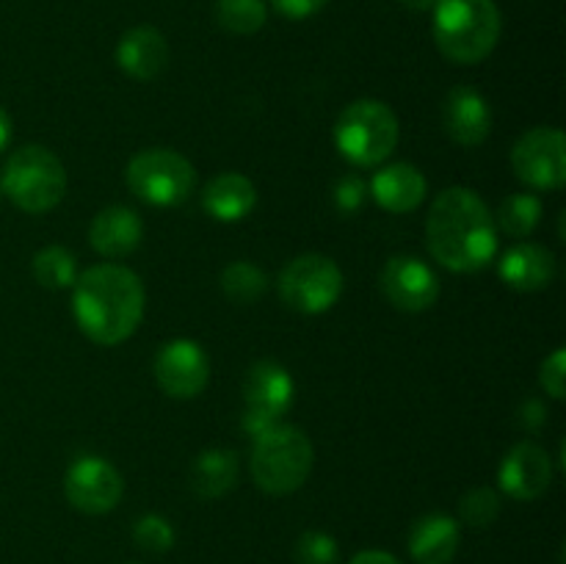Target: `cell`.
I'll list each match as a JSON object with an SVG mask.
<instances>
[{
	"label": "cell",
	"mask_w": 566,
	"mask_h": 564,
	"mask_svg": "<svg viewBox=\"0 0 566 564\" xmlns=\"http://www.w3.org/2000/svg\"><path fill=\"white\" fill-rule=\"evenodd\" d=\"M431 258L448 271L486 269L497 254V224L484 199L464 186L437 194L426 219Z\"/></svg>",
	"instance_id": "6da1fadb"
},
{
	"label": "cell",
	"mask_w": 566,
	"mask_h": 564,
	"mask_svg": "<svg viewBox=\"0 0 566 564\" xmlns=\"http://www.w3.org/2000/svg\"><path fill=\"white\" fill-rule=\"evenodd\" d=\"M144 302L142 280L125 265H92L72 282V315L99 346L127 341L142 324Z\"/></svg>",
	"instance_id": "7a4b0ae2"
},
{
	"label": "cell",
	"mask_w": 566,
	"mask_h": 564,
	"mask_svg": "<svg viewBox=\"0 0 566 564\" xmlns=\"http://www.w3.org/2000/svg\"><path fill=\"white\" fill-rule=\"evenodd\" d=\"M434 42L453 64H479L501 39V11L495 0H437Z\"/></svg>",
	"instance_id": "3957f363"
},
{
	"label": "cell",
	"mask_w": 566,
	"mask_h": 564,
	"mask_svg": "<svg viewBox=\"0 0 566 564\" xmlns=\"http://www.w3.org/2000/svg\"><path fill=\"white\" fill-rule=\"evenodd\" d=\"M313 442L302 429L287 424L271 426L252 442L254 484L269 495H291L307 481L313 470Z\"/></svg>",
	"instance_id": "277c9868"
},
{
	"label": "cell",
	"mask_w": 566,
	"mask_h": 564,
	"mask_svg": "<svg viewBox=\"0 0 566 564\" xmlns=\"http://www.w3.org/2000/svg\"><path fill=\"white\" fill-rule=\"evenodd\" d=\"M0 194L25 213H48L66 194L64 164L48 147L39 144L20 147L6 160Z\"/></svg>",
	"instance_id": "5b68a950"
},
{
	"label": "cell",
	"mask_w": 566,
	"mask_h": 564,
	"mask_svg": "<svg viewBox=\"0 0 566 564\" xmlns=\"http://www.w3.org/2000/svg\"><path fill=\"white\" fill-rule=\"evenodd\" d=\"M335 144L354 166H379L398 144L396 114L381 100H357L337 116Z\"/></svg>",
	"instance_id": "8992f818"
},
{
	"label": "cell",
	"mask_w": 566,
	"mask_h": 564,
	"mask_svg": "<svg viewBox=\"0 0 566 564\" xmlns=\"http://www.w3.org/2000/svg\"><path fill=\"white\" fill-rule=\"evenodd\" d=\"M125 177L130 191L155 208L182 205L197 186V169L191 160L164 147L142 149L138 155H133Z\"/></svg>",
	"instance_id": "52a82bcc"
},
{
	"label": "cell",
	"mask_w": 566,
	"mask_h": 564,
	"mask_svg": "<svg viewBox=\"0 0 566 564\" xmlns=\"http://www.w3.org/2000/svg\"><path fill=\"white\" fill-rule=\"evenodd\" d=\"M280 296L304 315L326 313L343 293V271L326 254H298L280 271Z\"/></svg>",
	"instance_id": "ba28073f"
},
{
	"label": "cell",
	"mask_w": 566,
	"mask_h": 564,
	"mask_svg": "<svg viewBox=\"0 0 566 564\" xmlns=\"http://www.w3.org/2000/svg\"><path fill=\"white\" fill-rule=\"evenodd\" d=\"M293 396H296V385L285 365L274 363V359L254 363L243 382V401H247L243 429L252 437L269 431L291 409Z\"/></svg>",
	"instance_id": "9c48e42d"
},
{
	"label": "cell",
	"mask_w": 566,
	"mask_h": 564,
	"mask_svg": "<svg viewBox=\"0 0 566 564\" xmlns=\"http://www.w3.org/2000/svg\"><path fill=\"white\" fill-rule=\"evenodd\" d=\"M514 175L531 188L556 191L566 180V138L558 127H534L512 149Z\"/></svg>",
	"instance_id": "30bf717a"
},
{
	"label": "cell",
	"mask_w": 566,
	"mask_h": 564,
	"mask_svg": "<svg viewBox=\"0 0 566 564\" xmlns=\"http://www.w3.org/2000/svg\"><path fill=\"white\" fill-rule=\"evenodd\" d=\"M379 285L387 302L403 313H423L440 299V276L426 260L412 254H396L387 260L381 265Z\"/></svg>",
	"instance_id": "8fae6325"
},
{
	"label": "cell",
	"mask_w": 566,
	"mask_h": 564,
	"mask_svg": "<svg viewBox=\"0 0 566 564\" xmlns=\"http://www.w3.org/2000/svg\"><path fill=\"white\" fill-rule=\"evenodd\" d=\"M66 501L83 514H105L116 509L125 492L119 470L103 457H81L72 462L64 479Z\"/></svg>",
	"instance_id": "7c38bea8"
},
{
	"label": "cell",
	"mask_w": 566,
	"mask_h": 564,
	"mask_svg": "<svg viewBox=\"0 0 566 564\" xmlns=\"http://www.w3.org/2000/svg\"><path fill=\"white\" fill-rule=\"evenodd\" d=\"M155 379L171 398H193L210 379V359L191 337H175L164 343L155 357Z\"/></svg>",
	"instance_id": "4fadbf2b"
},
{
	"label": "cell",
	"mask_w": 566,
	"mask_h": 564,
	"mask_svg": "<svg viewBox=\"0 0 566 564\" xmlns=\"http://www.w3.org/2000/svg\"><path fill=\"white\" fill-rule=\"evenodd\" d=\"M497 481H501V490L509 498L536 501L539 495H545L553 481L551 453L536 446V442H517L503 457L501 468H497Z\"/></svg>",
	"instance_id": "5bb4252c"
},
{
	"label": "cell",
	"mask_w": 566,
	"mask_h": 564,
	"mask_svg": "<svg viewBox=\"0 0 566 564\" xmlns=\"http://www.w3.org/2000/svg\"><path fill=\"white\" fill-rule=\"evenodd\" d=\"M442 125L451 142L462 147H479L492 130V108L481 92L470 86H457L442 103Z\"/></svg>",
	"instance_id": "9a60e30c"
},
{
	"label": "cell",
	"mask_w": 566,
	"mask_h": 564,
	"mask_svg": "<svg viewBox=\"0 0 566 564\" xmlns=\"http://www.w3.org/2000/svg\"><path fill=\"white\" fill-rule=\"evenodd\" d=\"M116 64L133 81H153L169 64V44L153 25L130 28L116 44Z\"/></svg>",
	"instance_id": "2e32d148"
},
{
	"label": "cell",
	"mask_w": 566,
	"mask_h": 564,
	"mask_svg": "<svg viewBox=\"0 0 566 564\" xmlns=\"http://www.w3.org/2000/svg\"><path fill=\"white\" fill-rule=\"evenodd\" d=\"M497 274L512 291L534 293L542 291L556 276V258L542 243H517L506 249L497 263Z\"/></svg>",
	"instance_id": "e0dca14e"
},
{
	"label": "cell",
	"mask_w": 566,
	"mask_h": 564,
	"mask_svg": "<svg viewBox=\"0 0 566 564\" xmlns=\"http://www.w3.org/2000/svg\"><path fill=\"white\" fill-rule=\"evenodd\" d=\"M142 216L125 205H111V208L99 210L88 227V241H92L94 252L103 258H125L142 243Z\"/></svg>",
	"instance_id": "ac0fdd59"
},
{
	"label": "cell",
	"mask_w": 566,
	"mask_h": 564,
	"mask_svg": "<svg viewBox=\"0 0 566 564\" xmlns=\"http://www.w3.org/2000/svg\"><path fill=\"white\" fill-rule=\"evenodd\" d=\"M426 191H429V182H426L423 171L412 164L381 166L370 177V197L390 213L415 210L426 199Z\"/></svg>",
	"instance_id": "d6986e66"
},
{
	"label": "cell",
	"mask_w": 566,
	"mask_h": 564,
	"mask_svg": "<svg viewBox=\"0 0 566 564\" xmlns=\"http://www.w3.org/2000/svg\"><path fill=\"white\" fill-rule=\"evenodd\" d=\"M459 523L451 514L431 512L409 529V553L418 564H451L459 551Z\"/></svg>",
	"instance_id": "ffe728a7"
},
{
	"label": "cell",
	"mask_w": 566,
	"mask_h": 564,
	"mask_svg": "<svg viewBox=\"0 0 566 564\" xmlns=\"http://www.w3.org/2000/svg\"><path fill=\"white\" fill-rule=\"evenodd\" d=\"M254 205H258V188L241 171H224L205 186L202 208L216 221H224V224L243 221L252 213Z\"/></svg>",
	"instance_id": "44dd1931"
},
{
	"label": "cell",
	"mask_w": 566,
	"mask_h": 564,
	"mask_svg": "<svg viewBox=\"0 0 566 564\" xmlns=\"http://www.w3.org/2000/svg\"><path fill=\"white\" fill-rule=\"evenodd\" d=\"M188 484L199 498H221L238 484V453L230 448H208L188 473Z\"/></svg>",
	"instance_id": "7402d4cb"
},
{
	"label": "cell",
	"mask_w": 566,
	"mask_h": 564,
	"mask_svg": "<svg viewBox=\"0 0 566 564\" xmlns=\"http://www.w3.org/2000/svg\"><path fill=\"white\" fill-rule=\"evenodd\" d=\"M221 291L230 299L232 304H254L258 299H263V293L269 291V276L263 269H258L249 260H235L224 269L221 274Z\"/></svg>",
	"instance_id": "603a6c76"
},
{
	"label": "cell",
	"mask_w": 566,
	"mask_h": 564,
	"mask_svg": "<svg viewBox=\"0 0 566 564\" xmlns=\"http://www.w3.org/2000/svg\"><path fill=\"white\" fill-rule=\"evenodd\" d=\"M542 221V199L536 194H509L501 202L495 216V224L506 236L525 238L539 227Z\"/></svg>",
	"instance_id": "cb8c5ba5"
},
{
	"label": "cell",
	"mask_w": 566,
	"mask_h": 564,
	"mask_svg": "<svg viewBox=\"0 0 566 564\" xmlns=\"http://www.w3.org/2000/svg\"><path fill=\"white\" fill-rule=\"evenodd\" d=\"M31 271L39 285L50 288V291L72 288V282L77 280L75 254L66 247H44L42 252L33 254Z\"/></svg>",
	"instance_id": "d4e9b609"
},
{
	"label": "cell",
	"mask_w": 566,
	"mask_h": 564,
	"mask_svg": "<svg viewBox=\"0 0 566 564\" xmlns=\"http://www.w3.org/2000/svg\"><path fill=\"white\" fill-rule=\"evenodd\" d=\"M269 20V9L263 0H219L216 3V22L227 33L238 36H252Z\"/></svg>",
	"instance_id": "484cf974"
},
{
	"label": "cell",
	"mask_w": 566,
	"mask_h": 564,
	"mask_svg": "<svg viewBox=\"0 0 566 564\" xmlns=\"http://www.w3.org/2000/svg\"><path fill=\"white\" fill-rule=\"evenodd\" d=\"M459 514L470 529H490L501 514V495L492 487H475L462 498Z\"/></svg>",
	"instance_id": "4316f807"
},
{
	"label": "cell",
	"mask_w": 566,
	"mask_h": 564,
	"mask_svg": "<svg viewBox=\"0 0 566 564\" xmlns=\"http://www.w3.org/2000/svg\"><path fill=\"white\" fill-rule=\"evenodd\" d=\"M133 540L142 551L149 553H166L171 545H175V529L166 518L160 514H144V518L136 520L133 525Z\"/></svg>",
	"instance_id": "83f0119b"
},
{
	"label": "cell",
	"mask_w": 566,
	"mask_h": 564,
	"mask_svg": "<svg viewBox=\"0 0 566 564\" xmlns=\"http://www.w3.org/2000/svg\"><path fill=\"white\" fill-rule=\"evenodd\" d=\"M293 558L296 564H337L340 551H337L335 536L326 531H304L293 547Z\"/></svg>",
	"instance_id": "f1b7e54d"
},
{
	"label": "cell",
	"mask_w": 566,
	"mask_h": 564,
	"mask_svg": "<svg viewBox=\"0 0 566 564\" xmlns=\"http://www.w3.org/2000/svg\"><path fill=\"white\" fill-rule=\"evenodd\" d=\"M365 194H368V186L359 175H346L340 177V182L335 186V205L340 213H354V210L363 208Z\"/></svg>",
	"instance_id": "f546056e"
},
{
	"label": "cell",
	"mask_w": 566,
	"mask_h": 564,
	"mask_svg": "<svg viewBox=\"0 0 566 564\" xmlns=\"http://www.w3.org/2000/svg\"><path fill=\"white\" fill-rule=\"evenodd\" d=\"M539 382L553 398H564V382H566V352L564 348H556V352H553L551 357L542 363Z\"/></svg>",
	"instance_id": "4dcf8cb0"
},
{
	"label": "cell",
	"mask_w": 566,
	"mask_h": 564,
	"mask_svg": "<svg viewBox=\"0 0 566 564\" xmlns=\"http://www.w3.org/2000/svg\"><path fill=\"white\" fill-rule=\"evenodd\" d=\"M329 0H271L276 11L287 20H307V17L318 14Z\"/></svg>",
	"instance_id": "1f68e13d"
},
{
	"label": "cell",
	"mask_w": 566,
	"mask_h": 564,
	"mask_svg": "<svg viewBox=\"0 0 566 564\" xmlns=\"http://www.w3.org/2000/svg\"><path fill=\"white\" fill-rule=\"evenodd\" d=\"M545 420H547V407H545V404L525 401L523 409H520V424H523L525 429L536 431V429H539V426H545Z\"/></svg>",
	"instance_id": "d6a6232c"
},
{
	"label": "cell",
	"mask_w": 566,
	"mask_h": 564,
	"mask_svg": "<svg viewBox=\"0 0 566 564\" xmlns=\"http://www.w3.org/2000/svg\"><path fill=\"white\" fill-rule=\"evenodd\" d=\"M348 564H401V562L385 551H363V553H357V556H354Z\"/></svg>",
	"instance_id": "836d02e7"
},
{
	"label": "cell",
	"mask_w": 566,
	"mask_h": 564,
	"mask_svg": "<svg viewBox=\"0 0 566 564\" xmlns=\"http://www.w3.org/2000/svg\"><path fill=\"white\" fill-rule=\"evenodd\" d=\"M9 138H11V119H9V114L3 111V105H0V149L9 144Z\"/></svg>",
	"instance_id": "e575fe53"
},
{
	"label": "cell",
	"mask_w": 566,
	"mask_h": 564,
	"mask_svg": "<svg viewBox=\"0 0 566 564\" xmlns=\"http://www.w3.org/2000/svg\"><path fill=\"white\" fill-rule=\"evenodd\" d=\"M434 3L437 0H401V6H407V9L412 11H429L434 9Z\"/></svg>",
	"instance_id": "d590c367"
},
{
	"label": "cell",
	"mask_w": 566,
	"mask_h": 564,
	"mask_svg": "<svg viewBox=\"0 0 566 564\" xmlns=\"http://www.w3.org/2000/svg\"><path fill=\"white\" fill-rule=\"evenodd\" d=\"M0 197H3V194H0Z\"/></svg>",
	"instance_id": "8d00e7d4"
}]
</instances>
